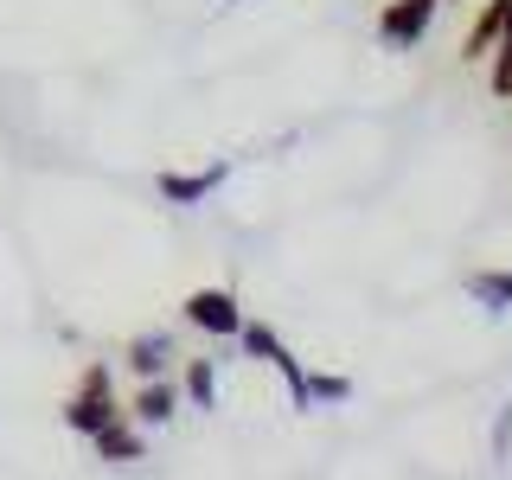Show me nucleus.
Here are the masks:
<instances>
[{
	"label": "nucleus",
	"instance_id": "f257e3e1",
	"mask_svg": "<svg viewBox=\"0 0 512 480\" xmlns=\"http://www.w3.org/2000/svg\"><path fill=\"white\" fill-rule=\"evenodd\" d=\"M116 416H122V404H116V391H109V365H84V384H77L71 404H64V429L90 442V436H103Z\"/></svg>",
	"mask_w": 512,
	"mask_h": 480
},
{
	"label": "nucleus",
	"instance_id": "f03ea898",
	"mask_svg": "<svg viewBox=\"0 0 512 480\" xmlns=\"http://www.w3.org/2000/svg\"><path fill=\"white\" fill-rule=\"evenodd\" d=\"M180 314H186V327H199V333H212V340H237L244 333V308H237V295L231 288H192V295L180 301Z\"/></svg>",
	"mask_w": 512,
	"mask_h": 480
},
{
	"label": "nucleus",
	"instance_id": "7ed1b4c3",
	"mask_svg": "<svg viewBox=\"0 0 512 480\" xmlns=\"http://www.w3.org/2000/svg\"><path fill=\"white\" fill-rule=\"evenodd\" d=\"M436 7L442 0H391L378 13V45L384 52H416L429 39V26H436Z\"/></svg>",
	"mask_w": 512,
	"mask_h": 480
},
{
	"label": "nucleus",
	"instance_id": "20e7f679",
	"mask_svg": "<svg viewBox=\"0 0 512 480\" xmlns=\"http://www.w3.org/2000/svg\"><path fill=\"white\" fill-rule=\"evenodd\" d=\"M122 365L135 378H173V365H180V340H173L167 327H148V333H135V340L122 346Z\"/></svg>",
	"mask_w": 512,
	"mask_h": 480
},
{
	"label": "nucleus",
	"instance_id": "39448f33",
	"mask_svg": "<svg viewBox=\"0 0 512 480\" xmlns=\"http://www.w3.org/2000/svg\"><path fill=\"white\" fill-rule=\"evenodd\" d=\"M224 180H231V160H212V167H199V173L167 167V173L154 180V192H160L167 205H205V199H212V192H218Z\"/></svg>",
	"mask_w": 512,
	"mask_h": 480
},
{
	"label": "nucleus",
	"instance_id": "423d86ee",
	"mask_svg": "<svg viewBox=\"0 0 512 480\" xmlns=\"http://www.w3.org/2000/svg\"><path fill=\"white\" fill-rule=\"evenodd\" d=\"M122 416H135L141 429H160L180 416V378H141L135 384V404H128Z\"/></svg>",
	"mask_w": 512,
	"mask_h": 480
},
{
	"label": "nucleus",
	"instance_id": "0eeeda50",
	"mask_svg": "<svg viewBox=\"0 0 512 480\" xmlns=\"http://www.w3.org/2000/svg\"><path fill=\"white\" fill-rule=\"evenodd\" d=\"M461 295H468L480 314L506 320L512 314V269H468V276H461Z\"/></svg>",
	"mask_w": 512,
	"mask_h": 480
},
{
	"label": "nucleus",
	"instance_id": "6e6552de",
	"mask_svg": "<svg viewBox=\"0 0 512 480\" xmlns=\"http://www.w3.org/2000/svg\"><path fill=\"white\" fill-rule=\"evenodd\" d=\"M90 448H96L103 461H116V468H122V461H141V455H148V442H141V423H135V416H116L103 436H90Z\"/></svg>",
	"mask_w": 512,
	"mask_h": 480
},
{
	"label": "nucleus",
	"instance_id": "1a4fd4ad",
	"mask_svg": "<svg viewBox=\"0 0 512 480\" xmlns=\"http://www.w3.org/2000/svg\"><path fill=\"white\" fill-rule=\"evenodd\" d=\"M500 32H506V0H487V7L474 13L468 39H461V58H487L493 45H500Z\"/></svg>",
	"mask_w": 512,
	"mask_h": 480
},
{
	"label": "nucleus",
	"instance_id": "9d476101",
	"mask_svg": "<svg viewBox=\"0 0 512 480\" xmlns=\"http://www.w3.org/2000/svg\"><path fill=\"white\" fill-rule=\"evenodd\" d=\"M180 397H186L192 410H218V365H212V359H186Z\"/></svg>",
	"mask_w": 512,
	"mask_h": 480
},
{
	"label": "nucleus",
	"instance_id": "9b49d317",
	"mask_svg": "<svg viewBox=\"0 0 512 480\" xmlns=\"http://www.w3.org/2000/svg\"><path fill=\"white\" fill-rule=\"evenodd\" d=\"M352 397V378L346 372H308V384H301V404L320 410V404H346Z\"/></svg>",
	"mask_w": 512,
	"mask_h": 480
},
{
	"label": "nucleus",
	"instance_id": "f8f14e48",
	"mask_svg": "<svg viewBox=\"0 0 512 480\" xmlns=\"http://www.w3.org/2000/svg\"><path fill=\"white\" fill-rule=\"evenodd\" d=\"M237 352H244V359L276 365V359H282V340H276V327H263V320H244V333H237Z\"/></svg>",
	"mask_w": 512,
	"mask_h": 480
},
{
	"label": "nucleus",
	"instance_id": "ddd939ff",
	"mask_svg": "<svg viewBox=\"0 0 512 480\" xmlns=\"http://www.w3.org/2000/svg\"><path fill=\"white\" fill-rule=\"evenodd\" d=\"M506 448H512V404L493 416V455H506Z\"/></svg>",
	"mask_w": 512,
	"mask_h": 480
},
{
	"label": "nucleus",
	"instance_id": "4468645a",
	"mask_svg": "<svg viewBox=\"0 0 512 480\" xmlns=\"http://www.w3.org/2000/svg\"><path fill=\"white\" fill-rule=\"evenodd\" d=\"M224 7H237V0H224Z\"/></svg>",
	"mask_w": 512,
	"mask_h": 480
}]
</instances>
